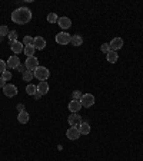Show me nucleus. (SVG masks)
Instances as JSON below:
<instances>
[{
  "label": "nucleus",
  "instance_id": "f257e3e1",
  "mask_svg": "<svg viewBox=\"0 0 143 161\" xmlns=\"http://www.w3.org/2000/svg\"><path fill=\"white\" fill-rule=\"evenodd\" d=\"M12 20L17 25H26L32 20V12L27 7H19L12 13Z\"/></svg>",
  "mask_w": 143,
  "mask_h": 161
},
{
  "label": "nucleus",
  "instance_id": "f03ea898",
  "mask_svg": "<svg viewBox=\"0 0 143 161\" xmlns=\"http://www.w3.org/2000/svg\"><path fill=\"white\" fill-rule=\"evenodd\" d=\"M34 74V78H37L39 80H46V79H49V76H50V72H49V69H47L46 66H37V69L33 72Z\"/></svg>",
  "mask_w": 143,
  "mask_h": 161
},
{
  "label": "nucleus",
  "instance_id": "7ed1b4c3",
  "mask_svg": "<svg viewBox=\"0 0 143 161\" xmlns=\"http://www.w3.org/2000/svg\"><path fill=\"white\" fill-rule=\"evenodd\" d=\"M56 42L59 45H69L72 42V36L66 32H60V33L56 35Z\"/></svg>",
  "mask_w": 143,
  "mask_h": 161
},
{
  "label": "nucleus",
  "instance_id": "20e7f679",
  "mask_svg": "<svg viewBox=\"0 0 143 161\" xmlns=\"http://www.w3.org/2000/svg\"><path fill=\"white\" fill-rule=\"evenodd\" d=\"M80 102H82V107L84 108H90L94 104V97L92 94H83L80 98Z\"/></svg>",
  "mask_w": 143,
  "mask_h": 161
},
{
  "label": "nucleus",
  "instance_id": "39448f33",
  "mask_svg": "<svg viewBox=\"0 0 143 161\" xmlns=\"http://www.w3.org/2000/svg\"><path fill=\"white\" fill-rule=\"evenodd\" d=\"M24 66H26L27 70L34 72V70L37 69V66H39V60H37V58H34V56L26 58V64H24Z\"/></svg>",
  "mask_w": 143,
  "mask_h": 161
},
{
  "label": "nucleus",
  "instance_id": "423d86ee",
  "mask_svg": "<svg viewBox=\"0 0 143 161\" xmlns=\"http://www.w3.org/2000/svg\"><path fill=\"white\" fill-rule=\"evenodd\" d=\"M67 121H69L70 127H74V128H79L80 124L83 122V119H82V117H80L79 114H70Z\"/></svg>",
  "mask_w": 143,
  "mask_h": 161
},
{
  "label": "nucleus",
  "instance_id": "0eeeda50",
  "mask_svg": "<svg viewBox=\"0 0 143 161\" xmlns=\"http://www.w3.org/2000/svg\"><path fill=\"white\" fill-rule=\"evenodd\" d=\"M109 46H110V50L117 52L119 49H122V47H123V39H122V37H115V39L109 43Z\"/></svg>",
  "mask_w": 143,
  "mask_h": 161
},
{
  "label": "nucleus",
  "instance_id": "6e6552de",
  "mask_svg": "<svg viewBox=\"0 0 143 161\" xmlns=\"http://www.w3.org/2000/svg\"><path fill=\"white\" fill-rule=\"evenodd\" d=\"M3 92H4V95H6V97L13 98V97H16V95H17V88L14 86V85H12V84H7L6 86L3 88Z\"/></svg>",
  "mask_w": 143,
  "mask_h": 161
},
{
  "label": "nucleus",
  "instance_id": "1a4fd4ad",
  "mask_svg": "<svg viewBox=\"0 0 143 161\" xmlns=\"http://www.w3.org/2000/svg\"><path fill=\"white\" fill-rule=\"evenodd\" d=\"M66 137L69 138V140L74 141L77 140V138L80 137V132H79V128H74V127H70L69 130L66 131Z\"/></svg>",
  "mask_w": 143,
  "mask_h": 161
},
{
  "label": "nucleus",
  "instance_id": "9d476101",
  "mask_svg": "<svg viewBox=\"0 0 143 161\" xmlns=\"http://www.w3.org/2000/svg\"><path fill=\"white\" fill-rule=\"evenodd\" d=\"M10 49L13 50L14 55H17V53H20V52H23L24 45H23V42H19V40H16V42H12V43H10Z\"/></svg>",
  "mask_w": 143,
  "mask_h": 161
},
{
  "label": "nucleus",
  "instance_id": "9b49d317",
  "mask_svg": "<svg viewBox=\"0 0 143 161\" xmlns=\"http://www.w3.org/2000/svg\"><path fill=\"white\" fill-rule=\"evenodd\" d=\"M80 109H82V102H80V101H74V99L70 101V104H69V111L72 112V114H77V112H79Z\"/></svg>",
  "mask_w": 143,
  "mask_h": 161
},
{
  "label": "nucleus",
  "instance_id": "f8f14e48",
  "mask_svg": "<svg viewBox=\"0 0 143 161\" xmlns=\"http://www.w3.org/2000/svg\"><path fill=\"white\" fill-rule=\"evenodd\" d=\"M7 68H10V69H16L17 66L20 65V59L17 58V55H13V56H10L9 59H7Z\"/></svg>",
  "mask_w": 143,
  "mask_h": 161
},
{
  "label": "nucleus",
  "instance_id": "ddd939ff",
  "mask_svg": "<svg viewBox=\"0 0 143 161\" xmlns=\"http://www.w3.org/2000/svg\"><path fill=\"white\" fill-rule=\"evenodd\" d=\"M33 46L36 47L37 50L44 49V46H46V40H44V37L36 36V37H34V40H33Z\"/></svg>",
  "mask_w": 143,
  "mask_h": 161
},
{
  "label": "nucleus",
  "instance_id": "4468645a",
  "mask_svg": "<svg viewBox=\"0 0 143 161\" xmlns=\"http://www.w3.org/2000/svg\"><path fill=\"white\" fill-rule=\"evenodd\" d=\"M57 25H59L62 29H69L70 26H72V20L69 19V17H66V16H63V17H59V20H57Z\"/></svg>",
  "mask_w": 143,
  "mask_h": 161
},
{
  "label": "nucleus",
  "instance_id": "2eb2a0df",
  "mask_svg": "<svg viewBox=\"0 0 143 161\" xmlns=\"http://www.w3.org/2000/svg\"><path fill=\"white\" fill-rule=\"evenodd\" d=\"M37 92H40L42 95L49 92V84H47L46 80H40L39 82V85H37Z\"/></svg>",
  "mask_w": 143,
  "mask_h": 161
},
{
  "label": "nucleus",
  "instance_id": "dca6fc26",
  "mask_svg": "<svg viewBox=\"0 0 143 161\" xmlns=\"http://www.w3.org/2000/svg\"><path fill=\"white\" fill-rule=\"evenodd\" d=\"M29 114H27L26 111H22V112H19V115H17V121H19L20 124H27L29 122Z\"/></svg>",
  "mask_w": 143,
  "mask_h": 161
},
{
  "label": "nucleus",
  "instance_id": "f3484780",
  "mask_svg": "<svg viewBox=\"0 0 143 161\" xmlns=\"http://www.w3.org/2000/svg\"><path fill=\"white\" fill-rule=\"evenodd\" d=\"M106 59H107V62H110V64H116L117 59H119V55H117V52L110 50L109 53L106 55Z\"/></svg>",
  "mask_w": 143,
  "mask_h": 161
},
{
  "label": "nucleus",
  "instance_id": "a211bd4d",
  "mask_svg": "<svg viewBox=\"0 0 143 161\" xmlns=\"http://www.w3.org/2000/svg\"><path fill=\"white\" fill-rule=\"evenodd\" d=\"M79 132H80V135H82V134H83V135L90 134V125H89V122H82V124H80V127H79Z\"/></svg>",
  "mask_w": 143,
  "mask_h": 161
},
{
  "label": "nucleus",
  "instance_id": "6ab92c4d",
  "mask_svg": "<svg viewBox=\"0 0 143 161\" xmlns=\"http://www.w3.org/2000/svg\"><path fill=\"white\" fill-rule=\"evenodd\" d=\"M70 43L73 45V46H82V45H83V37L80 36V35H73Z\"/></svg>",
  "mask_w": 143,
  "mask_h": 161
},
{
  "label": "nucleus",
  "instance_id": "aec40b11",
  "mask_svg": "<svg viewBox=\"0 0 143 161\" xmlns=\"http://www.w3.org/2000/svg\"><path fill=\"white\" fill-rule=\"evenodd\" d=\"M34 52H36V47H34L33 45H30V46H24V49H23V53L26 55L27 58L34 56Z\"/></svg>",
  "mask_w": 143,
  "mask_h": 161
},
{
  "label": "nucleus",
  "instance_id": "412c9836",
  "mask_svg": "<svg viewBox=\"0 0 143 161\" xmlns=\"http://www.w3.org/2000/svg\"><path fill=\"white\" fill-rule=\"evenodd\" d=\"M37 92V86L36 85H33V84H29L26 86V94L27 95H34Z\"/></svg>",
  "mask_w": 143,
  "mask_h": 161
},
{
  "label": "nucleus",
  "instance_id": "4be33fe9",
  "mask_svg": "<svg viewBox=\"0 0 143 161\" xmlns=\"http://www.w3.org/2000/svg\"><path fill=\"white\" fill-rule=\"evenodd\" d=\"M34 78V74L32 72V70H24L23 72V80H32Z\"/></svg>",
  "mask_w": 143,
  "mask_h": 161
},
{
  "label": "nucleus",
  "instance_id": "5701e85b",
  "mask_svg": "<svg viewBox=\"0 0 143 161\" xmlns=\"http://www.w3.org/2000/svg\"><path fill=\"white\" fill-rule=\"evenodd\" d=\"M57 20H59V17H57L56 13L47 14V22H49V23H57Z\"/></svg>",
  "mask_w": 143,
  "mask_h": 161
},
{
  "label": "nucleus",
  "instance_id": "b1692460",
  "mask_svg": "<svg viewBox=\"0 0 143 161\" xmlns=\"http://www.w3.org/2000/svg\"><path fill=\"white\" fill-rule=\"evenodd\" d=\"M33 40H34V37H32V36H24L23 45H24V46H30V45H33Z\"/></svg>",
  "mask_w": 143,
  "mask_h": 161
},
{
  "label": "nucleus",
  "instance_id": "393cba45",
  "mask_svg": "<svg viewBox=\"0 0 143 161\" xmlns=\"http://www.w3.org/2000/svg\"><path fill=\"white\" fill-rule=\"evenodd\" d=\"M9 39H10V43H12V42H16V40H17V32H16V30L9 32Z\"/></svg>",
  "mask_w": 143,
  "mask_h": 161
},
{
  "label": "nucleus",
  "instance_id": "a878e982",
  "mask_svg": "<svg viewBox=\"0 0 143 161\" xmlns=\"http://www.w3.org/2000/svg\"><path fill=\"white\" fill-rule=\"evenodd\" d=\"M9 32L7 26H0V36H9Z\"/></svg>",
  "mask_w": 143,
  "mask_h": 161
},
{
  "label": "nucleus",
  "instance_id": "bb28decb",
  "mask_svg": "<svg viewBox=\"0 0 143 161\" xmlns=\"http://www.w3.org/2000/svg\"><path fill=\"white\" fill-rule=\"evenodd\" d=\"M82 92L80 91H74L73 94H72V99H74V101H80V98H82Z\"/></svg>",
  "mask_w": 143,
  "mask_h": 161
},
{
  "label": "nucleus",
  "instance_id": "cd10ccee",
  "mask_svg": "<svg viewBox=\"0 0 143 161\" xmlns=\"http://www.w3.org/2000/svg\"><path fill=\"white\" fill-rule=\"evenodd\" d=\"M100 50H102V52H103V53H109L110 52V46H109V43H103L102 45V46H100Z\"/></svg>",
  "mask_w": 143,
  "mask_h": 161
},
{
  "label": "nucleus",
  "instance_id": "c85d7f7f",
  "mask_svg": "<svg viewBox=\"0 0 143 161\" xmlns=\"http://www.w3.org/2000/svg\"><path fill=\"white\" fill-rule=\"evenodd\" d=\"M2 78H3V79L7 82V80H10V79H12V74H10L9 70H4L3 74H2Z\"/></svg>",
  "mask_w": 143,
  "mask_h": 161
},
{
  "label": "nucleus",
  "instance_id": "c756f323",
  "mask_svg": "<svg viewBox=\"0 0 143 161\" xmlns=\"http://www.w3.org/2000/svg\"><path fill=\"white\" fill-rule=\"evenodd\" d=\"M6 68H7V64L4 62L3 59H0V74H3L4 70H7Z\"/></svg>",
  "mask_w": 143,
  "mask_h": 161
},
{
  "label": "nucleus",
  "instance_id": "7c9ffc66",
  "mask_svg": "<svg viewBox=\"0 0 143 161\" xmlns=\"http://www.w3.org/2000/svg\"><path fill=\"white\" fill-rule=\"evenodd\" d=\"M17 70H19V72H22V74H23L24 70H26V66H24V65H19V66L16 68Z\"/></svg>",
  "mask_w": 143,
  "mask_h": 161
},
{
  "label": "nucleus",
  "instance_id": "2f4dec72",
  "mask_svg": "<svg viewBox=\"0 0 143 161\" xmlns=\"http://www.w3.org/2000/svg\"><path fill=\"white\" fill-rule=\"evenodd\" d=\"M6 80H4L3 79V78H2V76H0V88H4V86H6Z\"/></svg>",
  "mask_w": 143,
  "mask_h": 161
},
{
  "label": "nucleus",
  "instance_id": "473e14b6",
  "mask_svg": "<svg viewBox=\"0 0 143 161\" xmlns=\"http://www.w3.org/2000/svg\"><path fill=\"white\" fill-rule=\"evenodd\" d=\"M17 111H19V112L24 111V105H23V104H19V105H17Z\"/></svg>",
  "mask_w": 143,
  "mask_h": 161
},
{
  "label": "nucleus",
  "instance_id": "72a5a7b5",
  "mask_svg": "<svg viewBox=\"0 0 143 161\" xmlns=\"http://www.w3.org/2000/svg\"><path fill=\"white\" fill-rule=\"evenodd\" d=\"M33 97L36 98V99H40V98H42V94H40V92H36V94H34Z\"/></svg>",
  "mask_w": 143,
  "mask_h": 161
}]
</instances>
